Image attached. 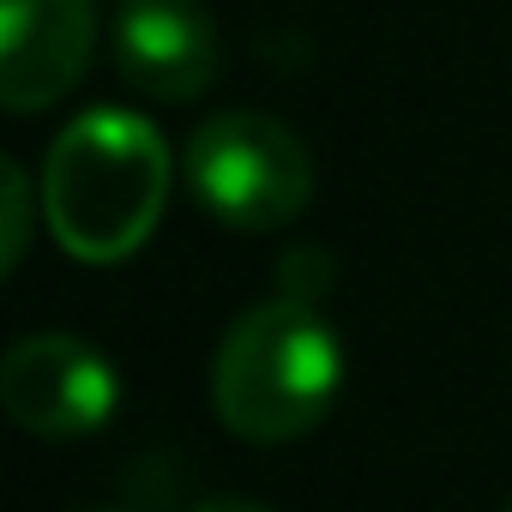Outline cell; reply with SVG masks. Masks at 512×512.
<instances>
[{"mask_svg":"<svg viewBox=\"0 0 512 512\" xmlns=\"http://www.w3.org/2000/svg\"><path fill=\"white\" fill-rule=\"evenodd\" d=\"M175 157L133 109H85L43 157V217L79 266H121L163 223Z\"/></svg>","mask_w":512,"mask_h":512,"instance_id":"1","label":"cell"},{"mask_svg":"<svg viewBox=\"0 0 512 512\" xmlns=\"http://www.w3.org/2000/svg\"><path fill=\"white\" fill-rule=\"evenodd\" d=\"M344 386V338L314 296L278 290L229 320L211 362L217 422L247 446H290L326 422Z\"/></svg>","mask_w":512,"mask_h":512,"instance_id":"2","label":"cell"},{"mask_svg":"<svg viewBox=\"0 0 512 512\" xmlns=\"http://www.w3.org/2000/svg\"><path fill=\"white\" fill-rule=\"evenodd\" d=\"M187 193L229 229L272 235L314 199V157L296 127L266 109H211L181 151Z\"/></svg>","mask_w":512,"mask_h":512,"instance_id":"3","label":"cell"},{"mask_svg":"<svg viewBox=\"0 0 512 512\" xmlns=\"http://www.w3.org/2000/svg\"><path fill=\"white\" fill-rule=\"evenodd\" d=\"M121 404L115 362L73 332H31L0 356V410L37 440H85Z\"/></svg>","mask_w":512,"mask_h":512,"instance_id":"4","label":"cell"},{"mask_svg":"<svg viewBox=\"0 0 512 512\" xmlns=\"http://www.w3.org/2000/svg\"><path fill=\"white\" fill-rule=\"evenodd\" d=\"M109 49L127 91L151 103H193L217 85L223 67V43L205 0H121Z\"/></svg>","mask_w":512,"mask_h":512,"instance_id":"5","label":"cell"},{"mask_svg":"<svg viewBox=\"0 0 512 512\" xmlns=\"http://www.w3.org/2000/svg\"><path fill=\"white\" fill-rule=\"evenodd\" d=\"M91 43V0H0V103L13 115L61 103L91 67Z\"/></svg>","mask_w":512,"mask_h":512,"instance_id":"6","label":"cell"},{"mask_svg":"<svg viewBox=\"0 0 512 512\" xmlns=\"http://www.w3.org/2000/svg\"><path fill=\"white\" fill-rule=\"evenodd\" d=\"M43 211V187H31V175L7 157L0 163V272H19L25 266V253H31V217Z\"/></svg>","mask_w":512,"mask_h":512,"instance_id":"7","label":"cell"},{"mask_svg":"<svg viewBox=\"0 0 512 512\" xmlns=\"http://www.w3.org/2000/svg\"><path fill=\"white\" fill-rule=\"evenodd\" d=\"M187 512H272V506H260V500H241V494H205V500H193Z\"/></svg>","mask_w":512,"mask_h":512,"instance_id":"8","label":"cell"},{"mask_svg":"<svg viewBox=\"0 0 512 512\" xmlns=\"http://www.w3.org/2000/svg\"><path fill=\"white\" fill-rule=\"evenodd\" d=\"M85 512H127V506H85Z\"/></svg>","mask_w":512,"mask_h":512,"instance_id":"9","label":"cell"},{"mask_svg":"<svg viewBox=\"0 0 512 512\" xmlns=\"http://www.w3.org/2000/svg\"><path fill=\"white\" fill-rule=\"evenodd\" d=\"M506 512H512V494H506Z\"/></svg>","mask_w":512,"mask_h":512,"instance_id":"10","label":"cell"}]
</instances>
